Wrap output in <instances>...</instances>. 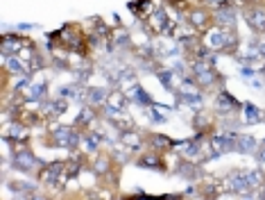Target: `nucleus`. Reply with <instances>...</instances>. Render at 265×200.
<instances>
[{"mask_svg":"<svg viewBox=\"0 0 265 200\" xmlns=\"http://www.w3.org/2000/svg\"><path fill=\"white\" fill-rule=\"evenodd\" d=\"M195 75H197V80L202 82V84H211L213 82V77H215V73H213V68L211 66H207V64H197L195 66Z\"/></svg>","mask_w":265,"mask_h":200,"instance_id":"obj_2","label":"nucleus"},{"mask_svg":"<svg viewBox=\"0 0 265 200\" xmlns=\"http://www.w3.org/2000/svg\"><path fill=\"white\" fill-rule=\"evenodd\" d=\"M238 148L243 152H252L256 148V141L252 139V136H240V139H238Z\"/></svg>","mask_w":265,"mask_h":200,"instance_id":"obj_8","label":"nucleus"},{"mask_svg":"<svg viewBox=\"0 0 265 200\" xmlns=\"http://www.w3.org/2000/svg\"><path fill=\"white\" fill-rule=\"evenodd\" d=\"M247 23L254 27L256 32H265V14L263 11H247Z\"/></svg>","mask_w":265,"mask_h":200,"instance_id":"obj_3","label":"nucleus"},{"mask_svg":"<svg viewBox=\"0 0 265 200\" xmlns=\"http://www.w3.org/2000/svg\"><path fill=\"white\" fill-rule=\"evenodd\" d=\"M14 50H18V41H11L9 37H5V41H2V53L9 55V53H14Z\"/></svg>","mask_w":265,"mask_h":200,"instance_id":"obj_9","label":"nucleus"},{"mask_svg":"<svg viewBox=\"0 0 265 200\" xmlns=\"http://www.w3.org/2000/svg\"><path fill=\"white\" fill-rule=\"evenodd\" d=\"M209 44H211L213 48H224V44H227V37H224L222 32H211V34H209Z\"/></svg>","mask_w":265,"mask_h":200,"instance_id":"obj_6","label":"nucleus"},{"mask_svg":"<svg viewBox=\"0 0 265 200\" xmlns=\"http://www.w3.org/2000/svg\"><path fill=\"white\" fill-rule=\"evenodd\" d=\"M7 64H9L11 73H25V68H23V64L18 60H7Z\"/></svg>","mask_w":265,"mask_h":200,"instance_id":"obj_10","label":"nucleus"},{"mask_svg":"<svg viewBox=\"0 0 265 200\" xmlns=\"http://www.w3.org/2000/svg\"><path fill=\"white\" fill-rule=\"evenodd\" d=\"M245 116H247V119H259V109L256 107H245Z\"/></svg>","mask_w":265,"mask_h":200,"instance_id":"obj_11","label":"nucleus"},{"mask_svg":"<svg viewBox=\"0 0 265 200\" xmlns=\"http://www.w3.org/2000/svg\"><path fill=\"white\" fill-rule=\"evenodd\" d=\"M54 139H57L59 146H64V148H73L75 143H77V134H75L70 128H59V130H54Z\"/></svg>","mask_w":265,"mask_h":200,"instance_id":"obj_1","label":"nucleus"},{"mask_svg":"<svg viewBox=\"0 0 265 200\" xmlns=\"http://www.w3.org/2000/svg\"><path fill=\"white\" fill-rule=\"evenodd\" d=\"M213 148H215L217 152H227L233 148V139H229V136H217V139L213 141Z\"/></svg>","mask_w":265,"mask_h":200,"instance_id":"obj_5","label":"nucleus"},{"mask_svg":"<svg viewBox=\"0 0 265 200\" xmlns=\"http://www.w3.org/2000/svg\"><path fill=\"white\" fill-rule=\"evenodd\" d=\"M217 21L224 23V25H233V21H236V14H233L231 9H220V11H217Z\"/></svg>","mask_w":265,"mask_h":200,"instance_id":"obj_7","label":"nucleus"},{"mask_svg":"<svg viewBox=\"0 0 265 200\" xmlns=\"http://www.w3.org/2000/svg\"><path fill=\"white\" fill-rule=\"evenodd\" d=\"M14 164H16V166L21 168V171H30V168L37 166V159H34L32 155H27V152H21V155H16Z\"/></svg>","mask_w":265,"mask_h":200,"instance_id":"obj_4","label":"nucleus"}]
</instances>
